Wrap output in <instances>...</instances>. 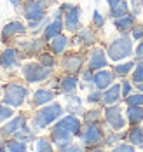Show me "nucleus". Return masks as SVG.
<instances>
[{"mask_svg": "<svg viewBox=\"0 0 143 152\" xmlns=\"http://www.w3.org/2000/svg\"><path fill=\"white\" fill-rule=\"evenodd\" d=\"M99 115H101V112H99V110H89V112L84 115V119H86L87 124H89V122H98Z\"/></svg>", "mask_w": 143, "mask_h": 152, "instance_id": "36", "label": "nucleus"}, {"mask_svg": "<svg viewBox=\"0 0 143 152\" xmlns=\"http://www.w3.org/2000/svg\"><path fill=\"white\" fill-rule=\"evenodd\" d=\"M2 147H4V138L0 137V149H2Z\"/></svg>", "mask_w": 143, "mask_h": 152, "instance_id": "50", "label": "nucleus"}, {"mask_svg": "<svg viewBox=\"0 0 143 152\" xmlns=\"http://www.w3.org/2000/svg\"><path fill=\"white\" fill-rule=\"evenodd\" d=\"M84 63V56L77 54V53H72V54H66L61 61V66L65 68V72L68 74H77L80 72V66Z\"/></svg>", "mask_w": 143, "mask_h": 152, "instance_id": "7", "label": "nucleus"}, {"mask_svg": "<svg viewBox=\"0 0 143 152\" xmlns=\"http://www.w3.org/2000/svg\"><path fill=\"white\" fill-rule=\"evenodd\" d=\"M25 31V25L19 21H12L9 25H5V28L2 30V42H7V39H11L16 33H23Z\"/></svg>", "mask_w": 143, "mask_h": 152, "instance_id": "17", "label": "nucleus"}, {"mask_svg": "<svg viewBox=\"0 0 143 152\" xmlns=\"http://www.w3.org/2000/svg\"><path fill=\"white\" fill-rule=\"evenodd\" d=\"M40 63H42L44 66L52 68V66H54V58H52L51 54H40Z\"/></svg>", "mask_w": 143, "mask_h": 152, "instance_id": "39", "label": "nucleus"}, {"mask_svg": "<svg viewBox=\"0 0 143 152\" xmlns=\"http://www.w3.org/2000/svg\"><path fill=\"white\" fill-rule=\"evenodd\" d=\"M5 149L11 151V152H25L26 151V145H25V142H21V140L14 138V140H11V142L5 143Z\"/></svg>", "mask_w": 143, "mask_h": 152, "instance_id": "29", "label": "nucleus"}, {"mask_svg": "<svg viewBox=\"0 0 143 152\" xmlns=\"http://www.w3.org/2000/svg\"><path fill=\"white\" fill-rule=\"evenodd\" d=\"M25 124H26L25 117H21V115H19V117H14L11 122H7V124L2 128V135H4V137H7V135H14L17 129L23 128Z\"/></svg>", "mask_w": 143, "mask_h": 152, "instance_id": "21", "label": "nucleus"}, {"mask_svg": "<svg viewBox=\"0 0 143 152\" xmlns=\"http://www.w3.org/2000/svg\"><path fill=\"white\" fill-rule=\"evenodd\" d=\"M115 28L120 31V33H127V31L133 30V26H134V18L131 14H126L122 16V18H115Z\"/></svg>", "mask_w": 143, "mask_h": 152, "instance_id": "18", "label": "nucleus"}, {"mask_svg": "<svg viewBox=\"0 0 143 152\" xmlns=\"http://www.w3.org/2000/svg\"><path fill=\"white\" fill-rule=\"evenodd\" d=\"M138 89H140V91H143V82H142V84H138Z\"/></svg>", "mask_w": 143, "mask_h": 152, "instance_id": "51", "label": "nucleus"}, {"mask_svg": "<svg viewBox=\"0 0 143 152\" xmlns=\"http://www.w3.org/2000/svg\"><path fill=\"white\" fill-rule=\"evenodd\" d=\"M93 82H94V86L98 89H107L112 82H113V75H112V72L101 68V70H96Z\"/></svg>", "mask_w": 143, "mask_h": 152, "instance_id": "12", "label": "nucleus"}, {"mask_svg": "<svg viewBox=\"0 0 143 152\" xmlns=\"http://www.w3.org/2000/svg\"><path fill=\"white\" fill-rule=\"evenodd\" d=\"M101 100H103V94L99 91H93V93H89V96H87V102L89 103H98Z\"/></svg>", "mask_w": 143, "mask_h": 152, "instance_id": "40", "label": "nucleus"}, {"mask_svg": "<svg viewBox=\"0 0 143 152\" xmlns=\"http://www.w3.org/2000/svg\"><path fill=\"white\" fill-rule=\"evenodd\" d=\"M131 152L134 151V145L133 143H129V145H126V143H120V145H115V152Z\"/></svg>", "mask_w": 143, "mask_h": 152, "instance_id": "41", "label": "nucleus"}, {"mask_svg": "<svg viewBox=\"0 0 143 152\" xmlns=\"http://www.w3.org/2000/svg\"><path fill=\"white\" fill-rule=\"evenodd\" d=\"M77 82H79L77 77L73 75V74H68V75H65L60 80V89L65 94H72V93H75V89H77Z\"/></svg>", "mask_w": 143, "mask_h": 152, "instance_id": "16", "label": "nucleus"}, {"mask_svg": "<svg viewBox=\"0 0 143 152\" xmlns=\"http://www.w3.org/2000/svg\"><path fill=\"white\" fill-rule=\"evenodd\" d=\"M82 79H84V82H93V79H94L93 70H91V68H89V70H86V72L82 74Z\"/></svg>", "mask_w": 143, "mask_h": 152, "instance_id": "44", "label": "nucleus"}, {"mask_svg": "<svg viewBox=\"0 0 143 152\" xmlns=\"http://www.w3.org/2000/svg\"><path fill=\"white\" fill-rule=\"evenodd\" d=\"M122 138H124V133H117V135L108 137V140H105V143H107V145H112V143H115V142H119V140H122Z\"/></svg>", "mask_w": 143, "mask_h": 152, "instance_id": "42", "label": "nucleus"}, {"mask_svg": "<svg viewBox=\"0 0 143 152\" xmlns=\"http://www.w3.org/2000/svg\"><path fill=\"white\" fill-rule=\"evenodd\" d=\"M38 2H40V4L44 5V4H49V2H52V0H38Z\"/></svg>", "mask_w": 143, "mask_h": 152, "instance_id": "49", "label": "nucleus"}, {"mask_svg": "<svg viewBox=\"0 0 143 152\" xmlns=\"http://www.w3.org/2000/svg\"><path fill=\"white\" fill-rule=\"evenodd\" d=\"M127 105H142L143 107V94L142 93H136V94H129L126 96Z\"/></svg>", "mask_w": 143, "mask_h": 152, "instance_id": "34", "label": "nucleus"}, {"mask_svg": "<svg viewBox=\"0 0 143 152\" xmlns=\"http://www.w3.org/2000/svg\"><path fill=\"white\" fill-rule=\"evenodd\" d=\"M134 68V63L133 61H129V63H122V65H117L115 68H113V72L117 74V75H120V77H124V75H127L131 70Z\"/></svg>", "mask_w": 143, "mask_h": 152, "instance_id": "31", "label": "nucleus"}, {"mask_svg": "<svg viewBox=\"0 0 143 152\" xmlns=\"http://www.w3.org/2000/svg\"><path fill=\"white\" fill-rule=\"evenodd\" d=\"M120 84H113V86H108L107 88V91L103 93V103H107V105H113V103H117L119 102V98H120Z\"/></svg>", "mask_w": 143, "mask_h": 152, "instance_id": "15", "label": "nucleus"}, {"mask_svg": "<svg viewBox=\"0 0 143 152\" xmlns=\"http://www.w3.org/2000/svg\"><path fill=\"white\" fill-rule=\"evenodd\" d=\"M11 4H12L14 7H19V4H21V0H11Z\"/></svg>", "mask_w": 143, "mask_h": 152, "instance_id": "48", "label": "nucleus"}, {"mask_svg": "<svg viewBox=\"0 0 143 152\" xmlns=\"http://www.w3.org/2000/svg\"><path fill=\"white\" fill-rule=\"evenodd\" d=\"M25 16H26V19H30V21H38V19H42V18H46L44 14V7H42V4L37 0H28L26 4H25Z\"/></svg>", "mask_w": 143, "mask_h": 152, "instance_id": "8", "label": "nucleus"}, {"mask_svg": "<svg viewBox=\"0 0 143 152\" xmlns=\"http://www.w3.org/2000/svg\"><path fill=\"white\" fill-rule=\"evenodd\" d=\"M120 91H122V96H129V93H131V82L124 80V82H122V88H120Z\"/></svg>", "mask_w": 143, "mask_h": 152, "instance_id": "43", "label": "nucleus"}, {"mask_svg": "<svg viewBox=\"0 0 143 152\" xmlns=\"http://www.w3.org/2000/svg\"><path fill=\"white\" fill-rule=\"evenodd\" d=\"M52 98H54V93L52 91H49V89H38L33 94V103L35 105H46L49 102H52Z\"/></svg>", "mask_w": 143, "mask_h": 152, "instance_id": "22", "label": "nucleus"}, {"mask_svg": "<svg viewBox=\"0 0 143 152\" xmlns=\"http://www.w3.org/2000/svg\"><path fill=\"white\" fill-rule=\"evenodd\" d=\"M35 149L38 152H49V151H52V143L49 142L47 138H38L37 143H35Z\"/></svg>", "mask_w": 143, "mask_h": 152, "instance_id": "32", "label": "nucleus"}, {"mask_svg": "<svg viewBox=\"0 0 143 152\" xmlns=\"http://www.w3.org/2000/svg\"><path fill=\"white\" fill-rule=\"evenodd\" d=\"M77 42L79 44H84V46H91L94 42V33H93V30H89V28L82 30L77 35Z\"/></svg>", "mask_w": 143, "mask_h": 152, "instance_id": "28", "label": "nucleus"}, {"mask_svg": "<svg viewBox=\"0 0 143 152\" xmlns=\"http://www.w3.org/2000/svg\"><path fill=\"white\" fill-rule=\"evenodd\" d=\"M51 138H52V142H54L60 149H63L65 145H68V143L72 142V133H70L68 129L61 128V126H54Z\"/></svg>", "mask_w": 143, "mask_h": 152, "instance_id": "11", "label": "nucleus"}, {"mask_svg": "<svg viewBox=\"0 0 143 152\" xmlns=\"http://www.w3.org/2000/svg\"><path fill=\"white\" fill-rule=\"evenodd\" d=\"M61 105L60 103H52L47 105L44 108H40L37 114H35V119H33V128L35 129H44L46 126H49L52 121H56L60 115H61Z\"/></svg>", "mask_w": 143, "mask_h": 152, "instance_id": "2", "label": "nucleus"}, {"mask_svg": "<svg viewBox=\"0 0 143 152\" xmlns=\"http://www.w3.org/2000/svg\"><path fill=\"white\" fill-rule=\"evenodd\" d=\"M26 96H28V89L23 84L11 82L4 88V102L9 107H19L25 102Z\"/></svg>", "mask_w": 143, "mask_h": 152, "instance_id": "3", "label": "nucleus"}, {"mask_svg": "<svg viewBox=\"0 0 143 152\" xmlns=\"http://www.w3.org/2000/svg\"><path fill=\"white\" fill-rule=\"evenodd\" d=\"M56 126H61L65 129H68L72 135H79L80 133V121L75 117V115H66L63 119H60Z\"/></svg>", "mask_w": 143, "mask_h": 152, "instance_id": "14", "label": "nucleus"}, {"mask_svg": "<svg viewBox=\"0 0 143 152\" xmlns=\"http://www.w3.org/2000/svg\"><path fill=\"white\" fill-rule=\"evenodd\" d=\"M133 82L138 86L143 82V60H140L134 65V72H133Z\"/></svg>", "mask_w": 143, "mask_h": 152, "instance_id": "30", "label": "nucleus"}, {"mask_svg": "<svg viewBox=\"0 0 143 152\" xmlns=\"http://www.w3.org/2000/svg\"><path fill=\"white\" fill-rule=\"evenodd\" d=\"M127 140H129V143H133L134 147H140L143 143V128H140L138 124L133 126V129L127 133Z\"/></svg>", "mask_w": 143, "mask_h": 152, "instance_id": "24", "label": "nucleus"}, {"mask_svg": "<svg viewBox=\"0 0 143 152\" xmlns=\"http://www.w3.org/2000/svg\"><path fill=\"white\" fill-rule=\"evenodd\" d=\"M105 66H107V54H105V51L99 49V47H94L91 51V56H89V68L93 72H96V70H101Z\"/></svg>", "mask_w": 143, "mask_h": 152, "instance_id": "9", "label": "nucleus"}, {"mask_svg": "<svg viewBox=\"0 0 143 152\" xmlns=\"http://www.w3.org/2000/svg\"><path fill=\"white\" fill-rule=\"evenodd\" d=\"M127 121H129V124H133V126L143 122V108H142V105H129L127 107Z\"/></svg>", "mask_w": 143, "mask_h": 152, "instance_id": "20", "label": "nucleus"}, {"mask_svg": "<svg viewBox=\"0 0 143 152\" xmlns=\"http://www.w3.org/2000/svg\"><path fill=\"white\" fill-rule=\"evenodd\" d=\"M44 47V40L42 39H33L26 44H21V49H25L28 54H35V53H40V49Z\"/></svg>", "mask_w": 143, "mask_h": 152, "instance_id": "26", "label": "nucleus"}, {"mask_svg": "<svg viewBox=\"0 0 143 152\" xmlns=\"http://www.w3.org/2000/svg\"><path fill=\"white\" fill-rule=\"evenodd\" d=\"M131 7H133V14L134 16L140 14V2L138 0H131Z\"/></svg>", "mask_w": 143, "mask_h": 152, "instance_id": "45", "label": "nucleus"}, {"mask_svg": "<svg viewBox=\"0 0 143 152\" xmlns=\"http://www.w3.org/2000/svg\"><path fill=\"white\" fill-rule=\"evenodd\" d=\"M138 2H140V5H142V7H143V0H138Z\"/></svg>", "mask_w": 143, "mask_h": 152, "instance_id": "52", "label": "nucleus"}, {"mask_svg": "<svg viewBox=\"0 0 143 152\" xmlns=\"http://www.w3.org/2000/svg\"><path fill=\"white\" fill-rule=\"evenodd\" d=\"M136 58H138V61L143 60V40L138 44V47H136V54H134Z\"/></svg>", "mask_w": 143, "mask_h": 152, "instance_id": "46", "label": "nucleus"}, {"mask_svg": "<svg viewBox=\"0 0 143 152\" xmlns=\"http://www.w3.org/2000/svg\"><path fill=\"white\" fill-rule=\"evenodd\" d=\"M23 77L28 82H40V80H46L47 77H51V68L38 65V63H28L23 66Z\"/></svg>", "mask_w": 143, "mask_h": 152, "instance_id": "4", "label": "nucleus"}, {"mask_svg": "<svg viewBox=\"0 0 143 152\" xmlns=\"http://www.w3.org/2000/svg\"><path fill=\"white\" fill-rule=\"evenodd\" d=\"M107 2H108V5H110V9H112V7H115L120 0H107Z\"/></svg>", "mask_w": 143, "mask_h": 152, "instance_id": "47", "label": "nucleus"}, {"mask_svg": "<svg viewBox=\"0 0 143 152\" xmlns=\"http://www.w3.org/2000/svg\"><path fill=\"white\" fill-rule=\"evenodd\" d=\"M66 46H68V39L63 37V35H58V37L51 39V51L54 54H61L65 49H66Z\"/></svg>", "mask_w": 143, "mask_h": 152, "instance_id": "23", "label": "nucleus"}, {"mask_svg": "<svg viewBox=\"0 0 143 152\" xmlns=\"http://www.w3.org/2000/svg\"><path fill=\"white\" fill-rule=\"evenodd\" d=\"M131 37H133V40H143V26H140V25L133 26Z\"/></svg>", "mask_w": 143, "mask_h": 152, "instance_id": "38", "label": "nucleus"}, {"mask_svg": "<svg viewBox=\"0 0 143 152\" xmlns=\"http://www.w3.org/2000/svg\"><path fill=\"white\" fill-rule=\"evenodd\" d=\"M107 54L113 61L126 60L133 54V40L127 35H122V37H119L115 40H112L108 49H107Z\"/></svg>", "mask_w": 143, "mask_h": 152, "instance_id": "1", "label": "nucleus"}, {"mask_svg": "<svg viewBox=\"0 0 143 152\" xmlns=\"http://www.w3.org/2000/svg\"><path fill=\"white\" fill-rule=\"evenodd\" d=\"M19 61H17V51L16 49H5L2 54H0V66L4 68H12L17 66Z\"/></svg>", "mask_w": 143, "mask_h": 152, "instance_id": "13", "label": "nucleus"}, {"mask_svg": "<svg viewBox=\"0 0 143 152\" xmlns=\"http://www.w3.org/2000/svg\"><path fill=\"white\" fill-rule=\"evenodd\" d=\"M80 140H82V143L86 147H96L103 140V131L96 122H89L84 128V131L80 133Z\"/></svg>", "mask_w": 143, "mask_h": 152, "instance_id": "5", "label": "nucleus"}, {"mask_svg": "<svg viewBox=\"0 0 143 152\" xmlns=\"http://www.w3.org/2000/svg\"><path fill=\"white\" fill-rule=\"evenodd\" d=\"M66 102H68L66 110L70 114H82V103H80V100L77 96H73V93L72 94H66Z\"/></svg>", "mask_w": 143, "mask_h": 152, "instance_id": "25", "label": "nucleus"}, {"mask_svg": "<svg viewBox=\"0 0 143 152\" xmlns=\"http://www.w3.org/2000/svg\"><path fill=\"white\" fill-rule=\"evenodd\" d=\"M61 30H63V21H61V18H54V21L52 23H49L47 28L44 30V37L46 39H54V37H58V35H61Z\"/></svg>", "mask_w": 143, "mask_h": 152, "instance_id": "19", "label": "nucleus"}, {"mask_svg": "<svg viewBox=\"0 0 143 152\" xmlns=\"http://www.w3.org/2000/svg\"><path fill=\"white\" fill-rule=\"evenodd\" d=\"M79 19H80V9L72 5L66 9V16H65V28L70 31H75L79 28Z\"/></svg>", "mask_w": 143, "mask_h": 152, "instance_id": "10", "label": "nucleus"}, {"mask_svg": "<svg viewBox=\"0 0 143 152\" xmlns=\"http://www.w3.org/2000/svg\"><path fill=\"white\" fill-rule=\"evenodd\" d=\"M96 2H99V0H96Z\"/></svg>", "mask_w": 143, "mask_h": 152, "instance_id": "53", "label": "nucleus"}, {"mask_svg": "<svg viewBox=\"0 0 143 152\" xmlns=\"http://www.w3.org/2000/svg\"><path fill=\"white\" fill-rule=\"evenodd\" d=\"M14 138L21 140V142H28V140H32V133H30V129L26 128V124H25L23 128H19L16 133H14Z\"/></svg>", "mask_w": 143, "mask_h": 152, "instance_id": "33", "label": "nucleus"}, {"mask_svg": "<svg viewBox=\"0 0 143 152\" xmlns=\"http://www.w3.org/2000/svg\"><path fill=\"white\" fill-rule=\"evenodd\" d=\"M93 25H94L96 28H103V25H105V18L99 14V11L93 12Z\"/></svg>", "mask_w": 143, "mask_h": 152, "instance_id": "37", "label": "nucleus"}, {"mask_svg": "<svg viewBox=\"0 0 143 152\" xmlns=\"http://www.w3.org/2000/svg\"><path fill=\"white\" fill-rule=\"evenodd\" d=\"M129 12V5H127L126 0H120L115 7H112L110 9V16L112 18H122V16H126Z\"/></svg>", "mask_w": 143, "mask_h": 152, "instance_id": "27", "label": "nucleus"}, {"mask_svg": "<svg viewBox=\"0 0 143 152\" xmlns=\"http://www.w3.org/2000/svg\"><path fill=\"white\" fill-rule=\"evenodd\" d=\"M105 119L108 122V126H110L112 129H115V131H120L126 126V121H124L119 107H108L105 110Z\"/></svg>", "mask_w": 143, "mask_h": 152, "instance_id": "6", "label": "nucleus"}, {"mask_svg": "<svg viewBox=\"0 0 143 152\" xmlns=\"http://www.w3.org/2000/svg\"><path fill=\"white\" fill-rule=\"evenodd\" d=\"M9 117H12V110L9 108V105L5 103V105H0V122L7 121Z\"/></svg>", "mask_w": 143, "mask_h": 152, "instance_id": "35", "label": "nucleus"}]
</instances>
